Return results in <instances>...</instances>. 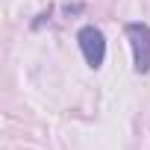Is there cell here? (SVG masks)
I'll return each instance as SVG.
<instances>
[{
  "label": "cell",
  "instance_id": "6da1fadb",
  "mask_svg": "<svg viewBox=\"0 0 150 150\" xmlns=\"http://www.w3.org/2000/svg\"><path fill=\"white\" fill-rule=\"evenodd\" d=\"M124 33H127L129 47H132V68L138 74H147L150 71V27L141 21H132L124 27Z\"/></svg>",
  "mask_w": 150,
  "mask_h": 150
},
{
  "label": "cell",
  "instance_id": "7a4b0ae2",
  "mask_svg": "<svg viewBox=\"0 0 150 150\" xmlns=\"http://www.w3.org/2000/svg\"><path fill=\"white\" fill-rule=\"evenodd\" d=\"M77 41H80V50H83L86 62H88L91 68H100L103 59H106V38H103V33L88 24V27H83V30L77 33Z\"/></svg>",
  "mask_w": 150,
  "mask_h": 150
}]
</instances>
